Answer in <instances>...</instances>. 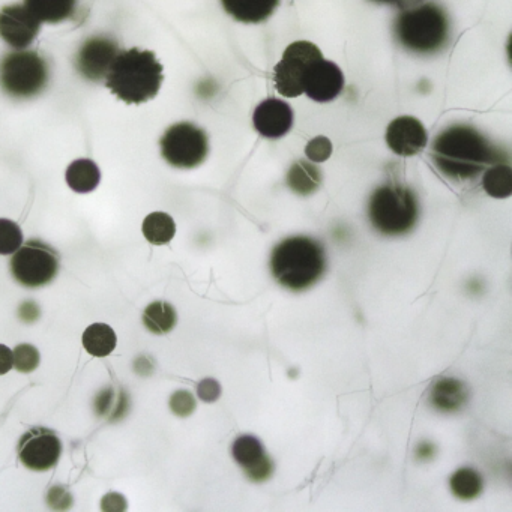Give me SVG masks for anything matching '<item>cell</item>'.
I'll use <instances>...</instances> for the list:
<instances>
[{"label":"cell","mask_w":512,"mask_h":512,"mask_svg":"<svg viewBox=\"0 0 512 512\" xmlns=\"http://www.w3.org/2000/svg\"><path fill=\"white\" fill-rule=\"evenodd\" d=\"M506 157L481 131L472 125L455 124L437 134L431 158L437 169L454 181H469L488 166L499 164Z\"/></svg>","instance_id":"1"},{"label":"cell","mask_w":512,"mask_h":512,"mask_svg":"<svg viewBox=\"0 0 512 512\" xmlns=\"http://www.w3.org/2000/svg\"><path fill=\"white\" fill-rule=\"evenodd\" d=\"M163 80V65L154 52L130 49L116 56L106 85L124 103L142 104L157 97Z\"/></svg>","instance_id":"2"},{"label":"cell","mask_w":512,"mask_h":512,"mask_svg":"<svg viewBox=\"0 0 512 512\" xmlns=\"http://www.w3.org/2000/svg\"><path fill=\"white\" fill-rule=\"evenodd\" d=\"M325 248L308 236L284 239L271 254V272L275 280L293 292L313 287L325 274Z\"/></svg>","instance_id":"3"},{"label":"cell","mask_w":512,"mask_h":512,"mask_svg":"<svg viewBox=\"0 0 512 512\" xmlns=\"http://www.w3.org/2000/svg\"><path fill=\"white\" fill-rule=\"evenodd\" d=\"M451 25L440 5H416L398 14L394 22V37L401 47L416 55H434L449 43Z\"/></svg>","instance_id":"4"},{"label":"cell","mask_w":512,"mask_h":512,"mask_svg":"<svg viewBox=\"0 0 512 512\" xmlns=\"http://www.w3.org/2000/svg\"><path fill=\"white\" fill-rule=\"evenodd\" d=\"M368 218L382 235H407L418 223V197L406 185H380L368 200Z\"/></svg>","instance_id":"5"},{"label":"cell","mask_w":512,"mask_h":512,"mask_svg":"<svg viewBox=\"0 0 512 512\" xmlns=\"http://www.w3.org/2000/svg\"><path fill=\"white\" fill-rule=\"evenodd\" d=\"M49 64L31 50H20L0 62V88L14 100L38 97L49 85Z\"/></svg>","instance_id":"6"},{"label":"cell","mask_w":512,"mask_h":512,"mask_svg":"<svg viewBox=\"0 0 512 512\" xmlns=\"http://www.w3.org/2000/svg\"><path fill=\"white\" fill-rule=\"evenodd\" d=\"M58 253L41 241H29L14 253L10 268L14 280L28 289H40L55 280L59 272Z\"/></svg>","instance_id":"7"},{"label":"cell","mask_w":512,"mask_h":512,"mask_svg":"<svg viewBox=\"0 0 512 512\" xmlns=\"http://www.w3.org/2000/svg\"><path fill=\"white\" fill-rule=\"evenodd\" d=\"M161 155L176 169H194L206 160L209 140L202 128L190 122L172 125L161 137Z\"/></svg>","instance_id":"8"},{"label":"cell","mask_w":512,"mask_h":512,"mask_svg":"<svg viewBox=\"0 0 512 512\" xmlns=\"http://www.w3.org/2000/svg\"><path fill=\"white\" fill-rule=\"evenodd\" d=\"M323 58L316 44L310 41H296L284 50L283 59L275 65L274 83L278 94L287 98H296L304 94L302 76L308 65Z\"/></svg>","instance_id":"9"},{"label":"cell","mask_w":512,"mask_h":512,"mask_svg":"<svg viewBox=\"0 0 512 512\" xmlns=\"http://www.w3.org/2000/svg\"><path fill=\"white\" fill-rule=\"evenodd\" d=\"M62 454V442L52 430L32 428L19 443V457L26 469L46 472L58 464Z\"/></svg>","instance_id":"10"},{"label":"cell","mask_w":512,"mask_h":512,"mask_svg":"<svg viewBox=\"0 0 512 512\" xmlns=\"http://www.w3.org/2000/svg\"><path fill=\"white\" fill-rule=\"evenodd\" d=\"M119 52L121 50L113 38L103 35L89 38L77 52L74 61L77 73L89 82H100L106 79Z\"/></svg>","instance_id":"11"},{"label":"cell","mask_w":512,"mask_h":512,"mask_svg":"<svg viewBox=\"0 0 512 512\" xmlns=\"http://www.w3.org/2000/svg\"><path fill=\"white\" fill-rule=\"evenodd\" d=\"M302 89L316 103H331L344 89L343 71L334 62L316 59L304 71Z\"/></svg>","instance_id":"12"},{"label":"cell","mask_w":512,"mask_h":512,"mask_svg":"<svg viewBox=\"0 0 512 512\" xmlns=\"http://www.w3.org/2000/svg\"><path fill=\"white\" fill-rule=\"evenodd\" d=\"M40 29V20L25 5H8L0 10V38L14 49L31 46Z\"/></svg>","instance_id":"13"},{"label":"cell","mask_w":512,"mask_h":512,"mask_svg":"<svg viewBox=\"0 0 512 512\" xmlns=\"http://www.w3.org/2000/svg\"><path fill=\"white\" fill-rule=\"evenodd\" d=\"M386 143L394 154L413 157L427 148L428 134L418 119L413 116H400L388 125Z\"/></svg>","instance_id":"14"},{"label":"cell","mask_w":512,"mask_h":512,"mask_svg":"<svg viewBox=\"0 0 512 512\" xmlns=\"http://www.w3.org/2000/svg\"><path fill=\"white\" fill-rule=\"evenodd\" d=\"M233 458L244 469L248 479L263 482L274 473V463L263 449L262 442L254 436H241L232 448Z\"/></svg>","instance_id":"15"},{"label":"cell","mask_w":512,"mask_h":512,"mask_svg":"<svg viewBox=\"0 0 512 512\" xmlns=\"http://www.w3.org/2000/svg\"><path fill=\"white\" fill-rule=\"evenodd\" d=\"M254 128L265 139H281L293 127V110L286 101L268 98L257 106Z\"/></svg>","instance_id":"16"},{"label":"cell","mask_w":512,"mask_h":512,"mask_svg":"<svg viewBox=\"0 0 512 512\" xmlns=\"http://www.w3.org/2000/svg\"><path fill=\"white\" fill-rule=\"evenodd\" d=\"M467 398L466 385L452 377H440L430 389V404L440 412H458L466 406Z\"/></svg>","instance_id":"17"},{"label":"cell","mask_w":512,"mask_h":512,"mask_svg":"<svg viewBox=\"0 0 512 512\" xmlns=\"http://www.w3.org/2000/svg\"><path fill=\"white\" fill-rule=\"evenodd\" d=\"M224 11L241 23L266 22L280 5V0H221Z\"/></svg>","instance_id":"18"},{"label":"cell","mask_w":512,"mask_h":512,"mask_svg":"<svg viewBox=\"0 0 512 512\" xmlns=\"http://www.w3.org/2000/svg\"><path fill=\"white\" fill-rule=\"evenodd\" d=\"M26 8L40 20L41 23L65 22L76 13L77 0H25Z\"/></svg>","instance_id":"19"},{"label":"cell","mask_w":512,"mask_h":512,"mask_svg":"<svg viewBox=\"0 0 512 512\" xmlns=\"http://www.w3.org/2000/svg\"><path fill=\"white\" fill-rule=\"evenodd\" d=\"M287 185L293 193L299 196H310L319 190L322 184V173L308 161H296L287 173Z\"/></svg>","instance_id":"20"},{"label":"cell","mask_w":512,"mask_h":512,"mask_svg":"<svg viewBox=\"0 0 512 512\" xmlns=\"http://www.w3.org/2000/svg\"><path fill=\"white\" fill-rule=\"evenodd\" d=\"M67 184L74 193H92L100 185L101 172L92 160H76L67 170Z\"/></svg>","instance_id":"21"},{"label":"cell","mask_w":512,"mask_h":512,"mask_svg":"<svg viewBox=\"0 0 512 512\" xmlns=\"http://www.w3.org/2000/svg\"><path fill=\"white\" fill-rule=\"evenodd\" d=\"M118 338L115 331L109 325L104 323H95L89 326L83 334V346L89 355L104 358L109 356L115 350Z\"/></svg>","instance_id":"22"},{"label":"cell","mask_w":512,"mask_h":512,"mask_svg":"<svg viewBox=\"0 0 512 512\" xmlns=\"http://www.w3.org/2000/svg\"><path fill=\"white\" fill-rule=\"evenodd\" d=\"M176 322H178V314L173 305L167 302H152L143 313V323L155 335L169 334L175 328Z\"/></svg>","instance_id":"23"},{"label":"cell","mask_w":512,"mask_h":512,"mask_svg":"<svg viewBox=\"0 0 512 512\" xmlns=\"http://www.w3.org/2000/svg\"><path fill=\"white\" fill-rule=\"evenodd\" d=\"M143 235L154 245L169 244L175 238L176 224L166 212H154L143 221Z\"/></svg>","instance_id":"24"},{"label":"cell","mask_w":512,"mask_h":512,"mask_svg":"<svg viewBox=\"0 0 512 512\" xmlns=\"http://www.w3.org/2000/svg\"><path fill=\"white\" fill-rule=\"evenodd\" d=\"M482 187L494 199H506L512 194V169L506 164H494L485 172Z\"/></svg>","instance_id":"25"},{"label":"cell","mask_w":512,"mask_h":512,"mask_svg":"<svg viewBox=\"0 0 512 512\" xmlns=\"http://www.w3.org/2000/svg\"><path fill=\"white\" fill-rule=\"evenodd\" d=\"M449 485H451L454 496H457L458 499L461 500L476 499V497L481 494L482 487H484L481 475H479L476 470L469 469V467L458 469L457 472L451 476Z\"/></svg>","instance_id":"26"},{"label":"cell","mask_w":512,"mask_h":512,"mask_svg":"<svg viewBox=\"0 0 512 512\" xmlns=\"http://www.w3.org/2000/svg\"><path fill=\"white\" fill-rule=\"evenodd\" d=\"M23 245V232L19 224L11 220H0V254L10 256Z\"/></svg>","instance_id":"27"},{"label":"cell","mask_w":512,"mask_h":512,"mask_svg":"<svg viewBox=\"0 0 512 512\" xmlns=\"http://www.w3.org/2000/svg\"><path fill=\"white\" fill-rule=\"evenodd\" d=\"M13 359L20 373H32L40 365V352L32 344H20L14 349Z\"/></svg>","instance_id":"28"},{"label":"cell","mask_w":512,"mask_h":512,"mask_svg":"<svg viewBox=\"0 0 512 512\" xmlns=\"http://www.w3.org/2000/svg\"><path fill=\"white\" fill-rule=\"evenodd\" d=\"M305 155L313 163H325L332 155L331 140L325 136H319L316 139L310 140L308 145L305 146Z\"/></svg>","instance_id":"29"},{"label":"cell","mask_w":512,"mask_h":512,"mask_svg":"<svg viewBox=\"0 0 512 512\" xmlns=\"http://www.w3.org/2000/svg\"><path fill=\"white\" fill-rule=\"evenodd\" d=\"M170 409H172L175 415L187 418L196 409V400H194L191 392L181 389V391H176L172 398H170Z\"/></svg>","instance_id":"30"},{"label":"cell","mask_w":512,"mask_h":512,"mask_svg":"<svg viewBox=\"0 0 512 512\" xmlns=\"http://www.w3.org/2000/svg\"><path fill=\"white\" fill-rule=\"evenodd\" d=\"M197 394H199L200 400L206 401V403L217 401L221 395L220 383L214 379L202 380L197 386Z\"/></svg>","instance_id":"31"},{"label":"cell","mask_w":512,"mask_h":512,"mask_svg":"<svg viewBox=\"0 0 512 512\" xmlns=\"http://www.w3.org/2000/svg\"><path fill=\"white\" fill-rule=\"evenodd\" d=\"M14 367L13 350L0 344V376L7 374Z\"/></svg>","instance_id":"32"},{"label":"cell","mask_w":512,"mask_h":512,"mask_svg":"<svg viewBox=\"0 0 512 512\" xmlns=\"http://www.w3.org/2000/svg\"><path fill=\"white\" fill-rule=\"evenodd\" d=\"M379 4L394 5V7L401 8V10H407V8L416 7L419 5L421 0H374Z\"/></svg>","instance_id":"33"},{"label":"cell","mask_w":512,"mask_h":512,"mask_svg":"<svg viewBox=\"0 0 512 512\" xmlns=\"http://www.w3.org/2000/svg\"><path fill=\"white\" fill-rule=\"evenodd\" d=\"M434 454V448L431 446V443H422V445L418 446V449H416V455H418L419 458H430L433 457Z\"/></svg>","instance_id":"34"}]
</instances>
